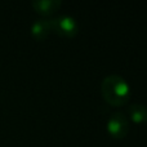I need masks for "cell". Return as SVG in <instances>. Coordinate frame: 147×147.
<instances>
[{
    "label": "cell",
    "instance_id": "obj_1",
    "mask_svg": "<svg viewBox=\"0 0 147 147\" xmlns=\"http://www.w3.org/2000/svg\"><path fill=\"white\" fill-rule=\"evenodd\" d=\"M101 93L103 99L111 106H123L130 98V86L123 76L110 74L102 80Z\"/></svg>",
    "mask_w": 147,
    "mask_h": 147
},
{
    "label": "cell",
    "instance_id": "obj_2",
    "mask_svg": "<svg viewBox=\"0 0 147 147\" xmlns=\"http://www.w3.org/2000/svg\"><path fill=\"white\" fill-rule=\"evenodd\" d=\"M52 32L62 38H74L79 32V25L76 20L70 14H61L54 18H51Z\"/></svg>",
    "mask_w": 147,
    "mask_h": 147
},
{
    "label": "cell",
    "instance_id": "obj_3",
    "mask_svg": "<svg viewBox=\"0 0 147 147\" xmlns=\"http://www.w3.org/2000/svg\"><path fill=\"white\" fill-rule=\"evenodd\" d=\"M106 129L111 137L116 138V140H121V138L127 137V134L129 133V119L123 112H112L107 119Z\"/></svg>",
    "mask_w": 147,
    "mask_h": 147
},
{
    "label": "cell",
    "instance_id": "obj_4",
    "mask_svg": "<svg viewBox=\"0 0 147 147\" xmlns=\"http://www.w3.org/2000/svg\"><path fill=\"white\" fill-rule=\"evenodd\" d=\"M31 35L38 40H44L52 34V23L49 18H39L31 25Z\"/></svg>",
    "mask_w": 147,
    "mask_h": 147
},
{
    "label": "cell",
    "instance_id": "obj_5",
    "mask_svg": "<svg viewBox=\"0 0 147 147\" xmlns=\"http://www.w3.org/2000/svg\"><path fill=\"white\" fill-rule=\"evenodd\" d=\"M31 5L35 12L43 16H51L62 7V1L61 0H34Z\"/></svg>",
    "mask_w": 147,
    "mask_h": 147
},
{
    "label": "cell",
    "instance_id": "obj_6",
    "mask_svg": "<svg viewBox=\"0 0 147 147\" xmlns=\"http://www.w3.org/2000/svg\"><path fill=\"white\" fill-rule=\"evenodd\" d=\"M128 114L130 120L136 124H142L147 121V106L143 103H132L128 107Z\"/></svg>",
    "mask_w": 147,
    "mask_h": 147
}]
</instances>
